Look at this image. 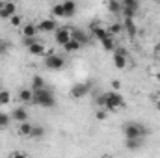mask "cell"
Instances as JSON below:
<instances>
[{"mask_svg": "<svg viewBox=\"0 0 160 158\" xmlns=\"http://www.w3.org/2000/svg\"><path fill=\"white\" fill-rule=\"evenodd\" d=\"M32 102L41 106V108H54L56 106V95H54V91H50L45 86L39 89H34V101Z\"/></svg>", "mask_w": 160, "mask_h": 158, "instance_id": "obj_1", "label": "cell"}, {"mask_svg": "<svg viewBox=\"0 0 160 158\" xmlns=\"http://www.w3.org/2000/svg\"><path fill=\"white\" fill-rule=\"evenodd\" d=\"M104 99H106L104 108H106L108 112H116V110H119V108L125 106V99H123V95H121L118 89L106 91V93H104Z\"/></svg>", "mask_w": 160, "mask_h": 158, "instance_id": "obj_2", "label": "cell"}, {"mask_svg": "<svg viewBox=\"0 0 160 158\" xmlns=\"http://www.w3.org/2000/svg\"><path fill=\"white\" fill-rule=\"evenodd\" d=\"M123 136H125V140H128V138H145L147 136V128L142 123L130 121V123L123 125Z\"/></svg>", "mask_w": 160, "mask_h": 158, "instance_id": "obj_3", "label": "cell"}, {"mask_svg": "<svg viewBox=\"0 0 160 158\" xmlns=\"http://www.w3.org/2000/svg\"><path fill=\"white\" fill-rule=\"evenodd\" d=\"M63 65H65L63 56H60V54H56V52H48V54L45 56V67H47V69H50V71H60V69H63Z\"/></svg>", "mask_w": 160, "mask_h": 158, "instance_id": "obj_4", "label": "cell"}, {"mask_svg": "<svg viewBox=\"0 0 160 158\" xmlns=\"http://www.w3.org/2000/svg\"><path fill=\"white\" fill-rule=\"evenodd\" d=\"M89 91H91V84L89 82H78V84H73L69 95H71V99L78 101V99H84Z\"/></svg>", "mask_w": 160, "mask_h": 158, "instance_id": "obj_5", "label": "cell"}, {"mask_svg": "<svg viewBox=\"0 0 160 158\" xmlns=\"http://www.w3.org/2000/svg\"><path fill=\"white\" fill-rule=\"evenodd\" d=\"M127 50L125 48H116L114 50V56H112V60H114V65L118 67V69H127Z\"/></svg>", "mask_w": 160, "mask_h": 158, "instance_id": "obj_6", "label": "cell"}, {"mask_svg": "<svg viewBox=\"0 0 160 158\" xmlns=\"http://www.w3.org/2000/svg\"><path fill=\"white\" fill-rule=\"evenodd\" d=\"M17 13V4L13 2V0H8L6 4H4V7L0 9V19H4V21H9L13 15Z\"/></svg>", "mask_w": 160, "mask_h": 158, "instance_id": "obj_7", "label": "cell"}, {"mask_svg": "<svg viewBox=\"0 0 160 158\" xmlns=\"http://www.w3.org/2000/svg\"><path fill=\"white\" fill-rule=\"evenodd\" d=\"M69 39H71V30H69V28H65V26H63V28H56V32H54V41H56L58 45L63 47Z\"/></svg>", "mask_w": 160, "mask_h": 158, "instance_id": "obj_8", "label": "cell"}, {"mask_svg": "<svg viewBox=\"0 0 160 158\" xmlns=\"http://www.w3.org/2000/svg\"><path fill=\"white\" fill-rule=\"evenodd\" d=\"M9 116H11V119H13V121H17V123L28 121V112H26V108H22V106L13 108V110L9 112Z\"/></svg>", "mask_w": 160, "mask_h": 158, "instance_id": "obj_9", "label": "cell"}, {"mask_svg": "<svg viewBox=\"0 0 160 158\" xmlns=\"http://www.w3.org/2000/svg\"><path fill=\"white\" fill-rule=\"evenodd\" d=\"M89 28H91V34H93V37H95L97 41H102L104 37H108V36H110V34H108V30H106V28H102V26H99L97 22H91V26H89Z\"/></svg>", "mask_w": 160, "mask_h": 158, "instance_id": "obj_10", "label": "cell"}, {"mask_svg": "<svg viewBox=\"0 0 160 158\" xmlns=\"http://www.w3.org/2000/svg\"><path fill=\"white\" fill-rule=\"evenodd\" d=\"M123 30L127 32V36H128V37H136V34H138V26L134 24V19H130V17H125Z\"/></svg>", "mask_w": 160, "mask_h": 158, "instance_id": "obj_11", "label": "cell"}, {"mask_svg": "<svg viewBox=\"0 0 160 158\" xmlns=\"http://www.w3.org/2000/svg\"><path fill=\"white\" fill-rule=\"evenodd\" d=\"M38 32H39V28H38V24H34V22L22 24V30H21L22 37H38Z\"/></svg>", "mask_w": 160, "mask_h": 158, "instance_id": "obj_12", "label": "cell"}, {"mask_svg": "<svg viewBox=\"0 0 160 158\" xmlns=\"http://www.w3.org/2000/svg\"><path fill=\"white\" fill-rule=\"evenodd\" d=\"M62 4H63V17L65 19L75 17V13H77V2L75 0H63Z\"/></svg>", "mask_w": 160, "mask_h": 158, "instance_id": "obj_13", "label": "cell"}, {"mask_svg": "<svg viewBox=\"0 0 160 158\" xmlns=\"http://www.w3.org/2000/svg\"><path fill=\"white\" fill-rule=\"evenodd\" d=\"M38 28H39V32H45V34H48V32H56V21L54 19H43L39 24H38Z\"/></svg>", "mask_w": 160, "mask_h": 158, "instance_id": "obj_14", "label": "cell"}, {"mask_svg": "<svg viewBox=\"0 0 160 158\" xmlns=\"http://www.w3.org/2000/svg\"><path fill=\"white\" fill-rule=\"evenodd\" d=\"M28 52H30L32 56H47V54H48V52H47V48H45V45H43L41 41L32 43V45L28 47Z\"/></svg>", "mask_w": 160, "mask_h": 158, "instance_id": "obj_15", "label": "cell"}, {"mask_svg": "<svg viewBox=\"0 0 160 158\" xmlns=\"http://www.w3.org/2000/svg\"><path fill=\"white\" fill-rule=\"evenodd\" d=\"M19 101L24 102V104L32 102V101H34V89H32V87H22V89H19Z\"/></svg>", "mask_w": 160, "mask_h": 158, "instance_id": "obj_16", "label": "cell"}, {"mask_svg": "<svg viewBox=\"0 0 160 158\" xmlns=\"http://www.w3.org/2000/svg\"><path fill=\"white\" fill-rule=\"evenodd\" d=\"M32 128H34V125H32V123H28V121H22V123H19L17 134H19V136H24V138H30V134H32Z\"/></svg>", "mask_w": 160, "mask_h": 158, "instance_id": "obj_17", "label": "cell"}, {"mask_svg": "<svg viewBox=\"0 0 160 158\" xmlns=\"http://www.w3.org/2000/svg\"><path fill=\"white\" fill-rule=\"evenodd\" d=\"M142 143H143V138H128V140L125 141V147H127L128 151H138V149L142 147Z\"/></svg>", "mask_w": 160, "mask_h": 158, "instance_id": "obj_18", "label": "cell"}, {"mask_svg": "<svg viewBox=\"0 0 160 158\" xmlns=\"http://www.w3.org/2000/svg\"><path fill=\"white\" fill-rule=\"evenodd\" d=\"M71 37H73V39H77L80 45H88V43H89L88 34H86V32H82V30H71Z\"/></svg>", "mask_w": 160, "mask_h": 158, "instance_id": "obj_19", "label": "cell"}, {"mask_svg": "<svg viewBox=\"0 0 160 158\" xmlns=\"http://www.w3.org/2000/svg\"><path fill=\"white\" fill-rule=\"evenodd\" d=\"M106 7H108V11L110 13H114V15H118V13H121V0H108L106 2Z\"/></svg>", "mask_w": 160, "mask_h": 158, "instance_id": "obj_20", "label": "cell"}, {"mask_svg": "<svg viewBox=\"0 0 160 158\" xmlns=\"http://www.w3.org/2000/svg\"><path fill=\"white\" fill-rule=\"evenodd\" d=\"M80 47H82V45H80L78 41L71 37V39L63 45V50H65V52H77V50H80Z\"/></svg>", "mask_w": 160, "mask_h": 158, "instance_id": "obj_21", "label": "cell"}, {"mask_svg": "<svg viewBox=\"0 0 160 158\" xmlns=\"http://www.w3.org/2000/svg\"><path fill=\"white\" fill-rule=\"evenodd\" d=\"M101 45H102V48H104V50H108V52H114V50H116L114 36H108V37H104V39L101 41Z\"/></svg>", "mask_w": 160, "mask_h": 158, "instance_id": "obj_22", "label": "cell"}, {"mask_svg": "<svg viewBox=\"0 0 160 158\" xmlns=\"http://www.w3.org/2000/svg\"><path fill=\"white\" fill-rule=\"evenodd\" d=\"M43 136H45V126H43V125H34L30 138H34V140H41Z\"/></svg>", "mask_w": 160, "mask_h": 158, "instance_id": "obj_23", "label": "cell"}, {"mask_svg": "<svg viewBox=\"0 0 160 158\" xmlns=\"http://www.w3.org/2000/svg\"><path fill=\"white\" fill-rule=\"evenodd\" d=\"M106 30H108L110 36H119L121 32H123V24H119V22H112Z\"/></svg>", "mask_w": 160, "mask_h": 158, "instance_id": "obj_24", "label": "cell"}, {"mask_svg": "<svg viewBox=\"0 0 160 158\" xmlns=\"http://www.w3.org/2000/svg\"><path fill=\"white\" fill-rule=\"evenodd\" d=\"M50 13H52L54 17L62 19V17H63V4H62V2H60V4H54V6L50 7Z\"/></svg>", "mask_w": 160, "mask_h": 158, "instance_id": "obj_25", "label": "cell"}, {"mask_svg": "<svg viewBox=\"0 0 160 158\" xmlns=\"http://www.w3.org/2000/svg\"><path fill=\"white\" fill-rule=\"evenodd\" d=\"M11 102V93L8 91V89H2L0 91V106H6V104H9Z\"/></svg>", "mask_w": 160, "mask_h": 158, "instance_id": "obj_26", "label": "cell"}, {"mask_svg": "<svg viewBox=\"0 0 160 158\" xmlns=\"http://www.w3.org/2000/svg\"><path fill=\"white\" fill-rule=\"evenodd\" d=\"M39 87H45V78L39 75H34L32 77V89H39Z\"/></svg>", "mask_w": 160, "mask_h": 158, "instance_id": "obj_27", "label": "cell"}, {"mask_svg": "<svg viewBox=\"0 0 160 158\" xmlns=\"http://www.w3.org/2000/svg\"><path fill=\"white\" fill-rule=\"evenodd\" d=\"M11 123V116L6 112H0V128H8Z\"/></svg>", "mask_w": 160, "mask_h": 158, "instance_id": "obj_28", "label": "cell"}, {"mask_svg": "<svg viewBox=\"0 0 160 158\" xmlns=\"http://www.w3.org/2000/svg\"><path fill=\"white\" fill-rule=\"evenodd\" d=\"M121 13H123V17H130V19H134L136 17V13H138V9H134V7H121Z\"/></svg>", "mask_w": 160, "mask_h": 158, "instance_id": "obj_29", "label": "cell"}, {"mask_svg": "<svg viewBox=\"0 0 160 158\" xmlns=\"http://www.w3.org/2000/svg\"><path fill=\"white\" fill-rule=\"evenodd\" d=\"M9 24H11L13 28H21V24H22V17H21L19 13H15V15L9 19Z\"/></svg>", "mask_w": 160, "mask_h": 158, "instance_id": "obj_30", "label": "cell"}, {"mask_svg": "<svg viewBox=\"0 0 160 158\" xmlns=\"http://www.w3.org/2000/svg\"><path fill=\"white\" fill-rule=\"evenodd\" d=\"M108 114H110V112H108L106 108H99V110L95 112V119H97V121H104V119L108 117Z\"/></svg>", "mask_w": 160, "mask_h": 158, "instance_id": "obj_31", "label": "cell"}, {"mask_svg": "<svg viewBox=\"0 0 160 158\" xmlns=\"http://www.w3.org/2000/svg\"><path fill=\"white\" fill-rule=\"evenodd\" d=\"M121 6H125V7H134V9H140V0H121Z\"/></svg>", "mask_w": 160, "mask_h": 158, "instance_id": "obj_32", "label": "cell"}, {"mask_svg": "<svg viewBox=\"0 0 160 158\" xmlns=\"http://www.w3.org/2000/svg\"><path fill=\"white\" fill-rule=\"evenodd\" d=\"M11 48V45H9V41L6 39H0V56H4V54H8V50Z\"/></svg>", "mask_w": 160, "mask_h": 158, "instance_id": "obj_33", "label": "cell"}, {"mask_svg": "<svg viewBox=\"0 0 160 158\" xmlns=\"http://www.w3.org/2000/svg\"><path fill=\"white\" fill-rule=\"evenodd\" d=\"M95 102H97V106H101V108H104V102H106V99H104V93H101L97 99H95Z\"/></svg>", "mask_w": 160, "mask_h": 158, "instance_id": "obj_34", "label": "cell"}, {"mask_svg": "<svg viewBox=\"0 0 160 158\" xmlns=\"http://www.w3.org/2000/svg\"><path fill=\"white\" fill-rule=\"evenodd\" d=\"M36 41H38V37H22V45L28 48V47H30L32 43H36Z\"/></svg>", "mask_w": 160, "mask_h": 158, "instance_id": "obj_35", "label": "cell"}, {"mask_svg": "<svg viewBox=\"0 0 160 158\" xmlns=\"http://www.w3.org/2000/svg\"><path fill=\"white\" fill-rule=\"evenodd\" d=\"M9 156H26V153L24 151H13V153H9Z\"/></svg>", "mask_w": 160, "mask_h": 158, "instance_id": "obj_36", "label": "cell"}, {"mask_svg": "<svg viewBox=\"0 0 160 158\" xmlns=\"http://www.w3.org/2000/svg\"><path fill=\"white\" fill-rule=\"evenodd\" d=\"M119 87H121V82L119 80H114V82H112V89H118V91H119Z\"/></svg>", "mask_w": 160, "mask_h": 158, "instance_id": "obj_37", "label": "cell"}, {"mask_svg": "<svg viewBox=\"0 0 160 158\" xmlns=\"http://www.w3.org/2000/svg\"><path fill=\"white\" fill-rule=\"evenodd\" d=\"M155 108H157V112H160V99L155 101Z\"/></svg>", "mask_w": 160, "mask_h": 158, "instance_id": "obj_38", "label": "cell"}, {"mask_svg": "<svg viewBox=\"0 0 160 158\" xmlns=\"http://www.w3.org/2000/svg\"><path fill=\"white\" fill-rule=\"evenodd\" d=\"M155 78H157V82H158V84H160V71H158V73H157V75H155Z\"/></svg>", "mask_w": 160, "mask_h": 158, "instance_id": "obj_39", "label": "cell"}, {"mask_svg": "<svg viewBox=\"0 0 160 158\" xmlns=\"http://www.w3.org/2000/svg\"><path fill=\"white\" fill-rule=\"evenodd\" d=\"M4 4H6V2H4V0H0V9L4 7Z\"/></svg>", "mask_w": 160, "mask_h": 158, "instance_id": "obj_40", "label": "cell"}, {"mask_svg": "<svg viewBox=\"0 0 160 158\" xmlns=\"http://www.w3.org/2000/svg\"><path fill=\"white\" fill-rule=\"evenodd\" d=\"M157 54H158V56H160V45H158V47H157Z\"/></svg>", "mask_w": 160, "mask_h": 158, "instance_id": "obj_41", "label": "cell"}]
</instances>
